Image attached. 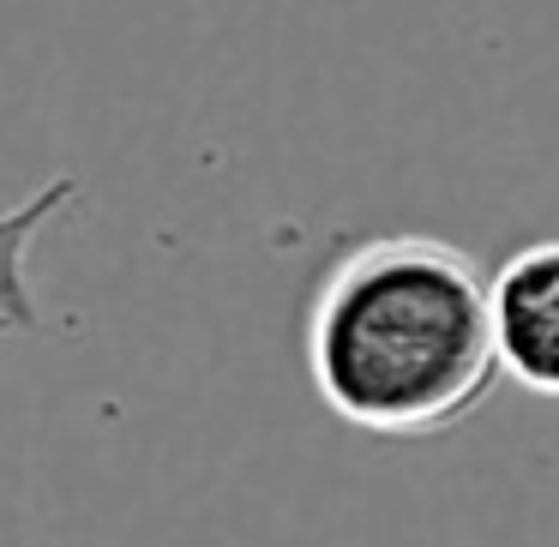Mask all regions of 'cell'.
Returning a JSON list of instances; mask_svg holds the SVG:
<instances>
[{"mask_svg":"<svg viewBox=\"0 0 559 547\" xmlns=\"http://www.w3.org/2000/svg\"><path fill=\"white\" fill-rule=\"evenodd\" d=\"M301 361L313 397L355 433H451L506 373L493 289L481 265L439 235L355 241L307 295Z\"/></svg>","mask_w":559,"mask_h":547,"instance_id":"obj_1","label":"cell"},{"mask_svg":"<svg viewBox=\"0 0 559 547\" xmlns=\"http://www.w3.org/2000/svg\"><path fill=\"white\" fill-rule=\"evenodd\" d=\"M487 289L506 379H518L530 397H559V235L506 253Z\"/></svg>","mask_w":559,"mask_h":547,"instance_id":"obj_2","label":"cell"}]
</instances>
